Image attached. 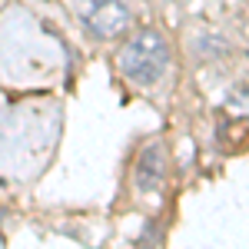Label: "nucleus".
Returning <instances> with one entry per match:
<instances>
[{"label":"nucleus","instance_id":"obj_4","mask_svg":"<svg viewBox=\"0 0 249 249\" xmlns=\"http://www.w3.org/2000/svg\"><path fill=\"white\" fill-rule=\"evenodd\" d=\"M230 107L243 110V116H249V80H239L230 93Z\"/></svg>","mask_w":249,"mask_h":249},{"label":"nucleus","instance_id":"obj_2","mask_svg":"<svg viewBox=\"0 0 249 249\" xmlns=\"http://www.w3.org/2000/svg\"><path fill=\"white\" fill-rule=\"evenodd\" d=\"M73 14L93 37H120L130 27V10L123 0H73Z\"/></svg>","mask_w":249,"mask_h":249},{"label":"nucleus","instance_id":"obj_1","mask_svg":"<svg viewBox=\"0 0 249 249\" xmlns=\"http://www.w3.org/2000/svg\"><path fill=\"white\" fill-rule=\"evenodd\" d=\"M170 67V43L156 30H140L116 53V70L133 87H153Z\"/></svg>","mask_w":249,"mask_h":249},{"label":"nucleus","instance_id":"obj_3","mask_svg":"<svg viewBox=\"0 0 249 249\" xmlns=\"http://www.w3.org/2000/svg\"><path fill=\"white\" fill-rule=\"evenodd\" d=\"M166 176V150L160 143H150L133 163V186L140 193H156Z\"/></svg>","mask_w":249,"mask_h":249}]
</instances>
